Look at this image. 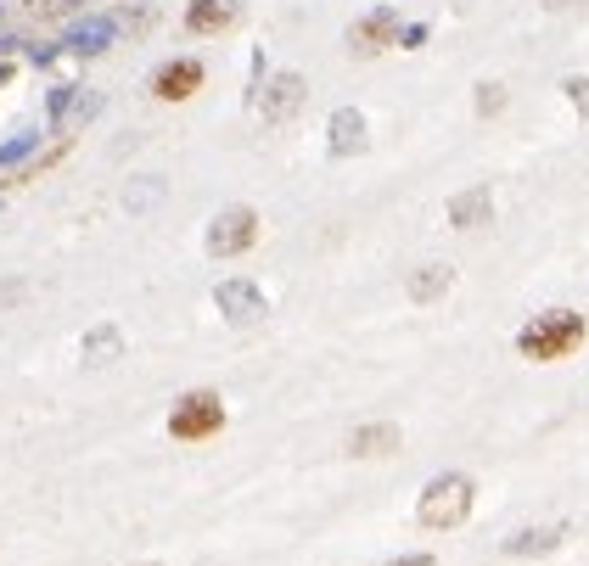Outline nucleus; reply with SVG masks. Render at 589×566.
Here are the masks:
<instances>
[{
  "label": "nucleus",
  "mask_w": 589,
  "mask_h": 566,
  "mask_svg": "<svg viewBox=\"0 0 589 566\" xmlns=\"http://www.w3.org/2000/svg\"><path fill=\"white\" fill-rule=\"evenodd\" d=\"M73 96H79V85H57V90H51V96H45V107H51V118H57V124H62V118H68Z\"/></svg>",
  "instance_id": "19"
},
{
  "label": "nucleus",
  "mask_w": 589,
  "mask_h": 566,
  "mask_svg": "<svg viewBox=\"0 0 589 566\" xmlns=\"http://www.w3.org/2000/svg\"><path fill=\"white\" fill-rule=\"evenodd\" d=\"M214 303L225 320H236V326H259L264 314H270V303H264V292L253 281H219L214 286Z\"/></svg>",
  "instance_id": "5"
},
{
  "label": "nucleus",
  "mask_w": 589,
  "mask_h": 566,
  "mask_svg": "<svg viewBox=\"0 0 589 566\" xmlns=\"http://www.w3.org/2000/svg\"><path fill=\"white\" fill-rule=\"evenodd\" d=\"M17 298H23V281H6V286H0V303H17Z\"/></svg>",
  "instance_id": "23"
},
{
  "label": "nucleus",
  "mask_w": 589,
  "mask_h": 566,
  "mask_svg": "<svg viewBox=\"0 0 589 566\" xmlns=\"http://www.w3.org/2000/svg\"><path fill=\"white\" fill-rule=\"evenodd\" d=\"M393 45H404V51H421L427 45V23H410V29H399V40Z\"/></svg>",
  "instance_id": "21"
},
{
  "label": "nucleus",
  "mask_w": 589,
  "mask_h": 566,
  "mask_svg": "<svg viewBox=\"0 0 589 566\" xmlns=\"http://www.w3.org/2000/svg\"><path fill=\"white\" fill-rule=\"evenodd\" d=\"M449 286H455V269H449V264H421L416 275H410V298L432 303V298H444Z\"/></svg>",
  "instance_id": "15"
},
{
  "label": "nucleus",
  "mask_w": 589,
  "mask_h": 566,
  "mask_svg": "<svg viewBox=\"0 0 589 566\" xmlns=\"http://www.w3.org/2000/svg\"><path fill=\"white\" fill-rule=\"evenodd\" d=\"M584 314L573 309H550L539 314V320H528V326L517 331V354L522 359H539V365H556V359H567L584 342Z\"/></svg>",
  "instance_id": "1"
},
{
  "label": "nucleus",
  "mask_w": 589,
  "mask_h": 566,
  "mask_svg": "<svg viewBox=\"0 0 589 566\" xmlns=\"http://www.w3.org/2000/svg\"><path fill=\"white\" fill-rule=\"evenodd\" d=\"M298 107H303V73H275L270 85H264V101H259L264 124H287Z\"/></svg>",
  "instance_id": "6"
},
{
  "label": "nucleus",
  "mask_w": 589,
  "mask_h": 566,
  "mask_svg": "<svg viewBox=\"0 0 589 566\" xmlns=\"http://www.w3.org/2000/svg\"><path fill=\"white\" fill-rule=\"evenodd\" d=\"M561 90H567V101L578 107V118H589V79H584V73H573V79H561Z\"/></svg>",
  "instance_id": "18"
},
{
  "label": "nucleus",
  "mask_w": 589,
  "mask_h": 566,
  "mask_svg": "<svg viewBox=\"0 0 589 566\" xmlns=\"http://www.w3.org/2000/svg\"><path fill=\"white\" fill-rule=\"evenodd\" d=\"M6 79H12V62H0V85H6Z\"/></svg>",
  "instance_id": "24"
},
{
  "label": "nucleus",
  "mask_w": 589,
  "mask_h": 566,
  "mask_svg": "<svg viewBox=\"0 0 589 566\" xmlns=\"http://www.w3.org/2000/svg\"><path fill=\"white\" fill-rule=\"evenodd\" d=\"M236 23V0H191L186 6V29L191 34H219Z\"/></svg>",
  "instance_id": "12"
},
{
  "label": "nucleus",
  "mask_w": 589,
  "mask_h": 566,
  "mask_svg": "<svg viewBox=\"0 0 589 566\" xmlns=\"http://www.w3.org/2000/svg\"><path fill=\"white\" fill-rule=\"evenodd\" d=\"M113 40H118V23H113V17H79V23L62 34V45H68V51H79V57H101Z\"/></svg>",
  "instance_id": "8"
},
{
  "label": "nucleus",
  "mask_w": 589,
  "mask_h": 566,
  "mask_svg": "<svg viewBox=\"0 0 589 566\" xmlns=\"http://www.w3.org/2000/svg\"><path fill=\"white\" fill-rule=\"evenodd\" d=\"M259 241V213L253 208H219L214 213V225H208V253L214 258H236V253H247Z\"/></svg>",
  "instance_id": "4"
},
{
  "label": "nucleus",
  "mask_w": 589,
  "mask_h": 566,
  "mask_svg": "<svg viewBox=\"0 0 589 566\" xmlns=\"http://www.w3.org/2000/svg\"><path fill=\"white\" fill-rule=\"evenodd\" d=\"M421 527L432 533H444V527H460L472 516V477H460V471H444V477H432L421 488V505H416Z\"/></svg>",
  "instance_id": "2"
},
{
  "label": "nucleus",
  "mask_w": 589,
  "mask_h": 566,
  "mask_svg": "<svg viewBox=\"0 0 589 566\" xmlns=\"http://www.w3.org/2000/svg\"><path fill=\"white\" fill-rule=\"evenodd\" d=\"M382 566H432V555H399V561H382Z\"/></svg>",
  "instance_id": "22"
},
{
  "label": "nucleus",
  "mask_w": 589,
  "mask_h": 566,
  "mask_svg": "<svg viewBox=\"0 0 589 566\" xmlns=\"http://www.w3.org/2000/svg\"><path fill=\"white\" fill-rule=\"evenodd\" d=\"M326 135H331V157H354V152H365V113L360 107H337L331 113V124H326Z\"/></svg>",
  "instance_id": "9"
},
{
  "label": "nucleus",
  "mask_w": 589,
  "mask_h": 566,
  "mask_svg": "<svg viewBox=\"0 0 589 566\" xmlns=\"http://www.w3.org/2000/svg\"><path fill=\"white\" fill-rule=\"evenodd\" d=\"M219 426H225V404H219V393H186L180 404H174V415H169V438H180V443H197V438H214Z\"/></svg>",
  "instance_id": "3"
},
{
  "label": "nucleus",
  "mask_w": 589,
  "mask_h": 566,
  "mask_svg": "<svg viewBox=\"0 0 589 566\" xmlns=\"http://www.w3.org/2000/svg\"><path fill=\"white\" fill-rule=\"evenodd\" d=\"M118 348H124L118 326H96V331H85V359H90V365H113Z\"/></svg>",
  "instance_id": "16"
},
{
  "label": "nucleus",
  "mask_w": 589,
  "mask_h": 566,
  "mask_svg": "<svg viewBox=\"0 0 589 566\" xmlns=\"http://www.w3.org/2000/svg\"><path fill=\"white\" fill-rule=\"evenodd\" d=\"M505 107V90L500 85H477V113L489 118V113H500Z\"/></svg>",
  "instance_id": "20"
},
{
  "label": "nucleus",
  "mask_w": 589,
  "mask_h": 566,
  "mask_svg": "<svg viewBox=\"0 0 589 566\" xmlns=\"http://www.w3.org/2000/svg\"><path fill=\"white\" fill-rule=\"evenodd\" d=\"M393 449H399V426L393 421L354 426V438H348V454H393Z\"/></svg>",
  "instance_id": "14"
},
{
  "label": "nucleus",
  "mask_w": 589,
  "mask_h": 566,
  "mask_svg": "<svg viewBox=\"0 0 589 566\" xmlns=\"http://www.w3.org/2000/svg\"><path fill=\"white\" fill-rule=\"evenodd\" d=\"M141 566H158V561H141Z\"/></svg>",
  "instance_id": "25"
},
{
  "label": "nucleus",
  "mask_w": 589,
  "mask_h": 566,
  "mask_svg": "<svg viewBox=\"0 0 589 566\" xmlns=\"http://www.w3.org/2000/svg\"><path fill=\"white\" fill-rule=\"evenodd\" d=\"M197 85H202V62H191V57H180V62H163V68L152 73V90H158L163 101H186Z\"/></svg>",
  "instance_id": "10"
},
{
  "label": "nucleus",
  "mask_w": 589,
  "mask_h": 566,
  "mask_svg": "<svg viewBox=\"0 0 589 566\" xmlns=\"http://www.w3.org/2000/svg\"><path fill=\"white\" fill-rule=\"evenodd\" d=\"M34 146H40V135H34V129H23V135H12V141L0 146V169H17V163H23V157L34 152Z\"/></svg>",
  "instance_id": "17"
},
{
  "label": "nucleus",
  "mask_w": 589,
  "mask_h": 566,
  "mask_svg": "<svg viewBox=\"0 0 589 566\" xmlns=\"http://www.w3.org/2000/svg\"><path fill=\"white\" fill-rule=\"evenodd\" d=\"M399 40V12L393 6H376V12H365L354 29H348V45L354 51H382V45Z\"/></svg>",
  "instance_id": "7"
},
{
  "label": "nucleus",
  "mask_w": 589,
  "mask_h": 566,
  "mask_svg": "<svg viewBox=\"0 0 589 566\" xmlns=\"http://www.w3.org/2000/svg\"><path fill=\"white\" fill-rule=\"evenodd\" d=\"M489 213H494V191L489 185H472V191H460V197L449 202V225L477 230V225H489Z\"/></svg>",
  "instance_id": "11"
},
{
  "label": "nucleus",
  "mask_w": 589,
  "mask_h": 566,
  "mask_svg": "<svg viewBox=\"0 0 589 566\" xmlns=\"http://www.w3.org/2000/svg\"><path fill=\"white\" fill-rule=\"evenodd\" d=\"M573 533L567 522H556V527H528V533H517V538H505V555H545V550H556L561 538Z\"/></svg>",
  "instance_id": "13"
}]
</instances>
